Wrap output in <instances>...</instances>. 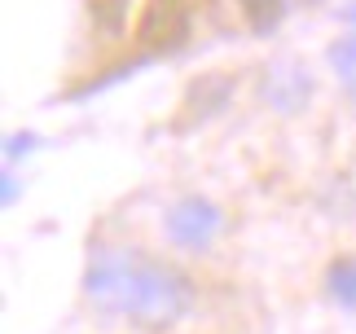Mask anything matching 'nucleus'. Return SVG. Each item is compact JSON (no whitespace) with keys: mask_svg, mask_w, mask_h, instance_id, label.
<instances>
[{"mask_svg":"<svg viewBox=\"0 0 356 334\" xmlns=\"http://www.w3.org/2000/svg\"><path fill=\"white\" fill-rule=\"evenodd\" d=\"M84 299L115 321L172 326L194 303V282L141 246H97L84 269Z\"/></svg>","mask_w":356,"mask_h":334,"instance_id":"f257e3e1","label":"nucleus"},{"mask_svg":"<svg viewBox=\"0 0 356 334\" xmlns=\"http://www.w3.org/2000/svg\"><path fill=\"white\" fill-rule=\"evenodd\" d=\"M229 216L225 207L207 198V193H181L168 212H163V238L181 255H207V250L225 238Z\"/></svg>","mask_w":356,"mask_h":334,"instance_id":"f03ea898","label":"nucleus"},{"mask_svg":"<svg viewBox=\"0 0 356 334\" xmlns=\"http://www.w3.org/2000/svg\"><path fill=\"white\" fill-rule=\"evenodd\" d=\"M325 290H330V299L339 308L356 312V255H343L330 264V273H325Z\"/></svg>","mask_w":356,"mask_h":334,"instance_id":"7ed1b4c3","label":"nucleus"},{"mask_svg":"<svg viewBox=\"0 0 356 334\" xmlns=\"http://www.w3.org/2000/svg\"><path fill=\"white\" fill-rule=\"evenodd\" d=\"M330 66H334V75H339V84L356 97V31L352 35H343V40H334L330 45Z\"/></svg>","mask_w":356,"mask_h":334,"instance_id":"20e7f679","label":"nucleus"},{"mask_svg":"<svg viewBox=\"0 0 356 334\" xmlns=\"http://www.w3.org/2000/svg\"><path fill=\"white\" fill-rule=\"evenodd\" d=\"M242 5H246V13H268L277 0H242Z\"/></svg>","mask_w":356,"mask_h":334,"instance_id":"39448f33","label":"nucleus"}]
</instances>
